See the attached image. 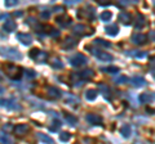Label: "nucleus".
Masks as SVG:
<instances>
[{
	"label": "nucleus",
	"instance_id": "7ed1b4c3",
	"mask_svg": "<svg viewBox=\"0 0 155 144\" xmlns=\"http://www.w3.org/2000/svg\"><path fill=\"white\" fill-rule=\"evenodd\" d=\"M68 136H70L68 134H65V135H62V139H68Z\"/></svg>",
	"mask_w": 155,
	"mask_h": 144
},
{
	"label": "nucleus",
	"instance_id": "f257e3e1",
	"mask_svg": "<svg viewBox=\"0 0 155 144\" xmlns=\"http://www.w3.org/2000/svg\"><path fill=\"white\" fill-rule=\"evenodd\" d=\"M17 1H18V0H5V5H7V7H12V5H16Z\"/></svg>",
	"mask_w": 155,
	"mask_h": 144
},
{
	"label": "nucleus",
	"instance_id": "f03ea898",
	"mask_svg": "<svg viewBox=\"0 0 155 144\" xmlns=\"http://www.w3.org/2000/svg\"><path fill=\"white\" fill-rule=\"evenodd\" d=\"M110 17H111V14H110L109 12H105V13L102 14V19L103 21H107V18H110Z\"/></svg>",
	"mask_w": 155,
	"mask_h": 144
}]
</instances>
